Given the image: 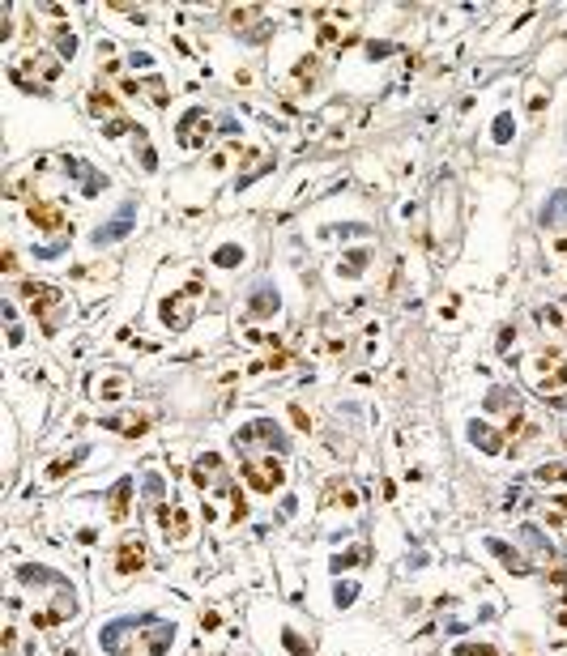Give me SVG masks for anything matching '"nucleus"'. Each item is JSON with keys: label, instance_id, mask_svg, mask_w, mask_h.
Wrapping results in <instances>:
<instances>
[{"label": "nucleus", "instance_id": "1", "mask_svg": "<svg viewBox=\"0 0 567 656\" xmlns=\"http://www.w3.org/2000/svg\"><path fill=\"white\" fill-rule=\"evenodd\" d=\"M282 477H286L282 461H273L269 452H243V482L252 490H278Z\"/></svg>", "mask_w": 567, "mask_h": 656}, {"label": "nucleus", "instance_id": "2", "mask_svg": "<svg viewBox=\"0 0 567 656\" xmlns=\"http://www.w3.org/2000/svg\"><path fill=\"white\" fill-rule=\"evenodd\" d=\"M21 294L30 298V307H35V316L43 320L47 333H56V328H60V311H64V294H60L56 286H47V282H26V286H21Z\"/></svg>", "mask_w": 567, "mask_h": 656}, {"label": "nucleus", "instance_id": "3", "mask_svg": "<svg viewBox=\"0 0 567 656\" xmlns=\"http://www.w3.org/2000/svg\"><path fill=\"white\" fill-rule=\"evenodd\" d=\"M201 298V282H188L184 290H175L166 302H162V324L166 328H184L192 320V302Z\"/></svg>", "mask_w": 567, "mask_h": 656}, {"label": "nucleus", "instance_id": "4", "mask_svg": "<svg viewBox=\"0 0 567 656\" xmlns=\"http://www.w3.org/2000/svg\"><path fill=\"white\" fill-rule=\"evenodd\" d=\"M133 226H137V205H133V200H124V209H119L107 226H98V231L90 235V243H94V247H107V243H115V239H124Z\"/></svg>", "mask_w": 567, "mask_h": 656}, {"label": "nucleus", "instance_id": "5", "mask_svg": "<svg viewBox=\"0 0 567 656\" xmlns=\"http://www.w3.org/2000/svg\"><path fill=\"white\" fill-rule=\"evenodd\" d=\"M205 133H209V119H205V111H201V107H192V111L175 124V141H180L184 149H196Z\"/></svg>", "mask_w": 567, "mask_h": 656}, {"label": "nucleus", "instance_id": "6", "mask_svg": "<svg viewBox=\"0 0 567 656\" xmlns=\"http://www.w3.org/2000/svg\"><path fill=\"white\" fill-rule=\"evenodd\" d=\"M154 622V614H145V618H119V622H107L103 630H98V648L103 652H119V639H124V630H133V626H150Z\"/></svg>", "mask_w": 567, "mask_h": 656}, {"label": "nucleus", "instance_id": "7", "mask_svg": "<svg viewBox=\"0 0 567 656\" xmlns=\"http://www.w3.org/2000/svg\"><path fill=\"white\" fill-rule=\"evenodd\" d=\"M541 226H550V231L567 226V188H559V192L546 196V205H541Z\"/></svg>", "mask_w": 567, "mask_h": 656}, {"label": "nucleus", "instance_id": "8", "mask_svg": "<svg viewBox=\"0 0 567 656\" xmlns=\"http://www.w3.org/2000/svg\"><path fill=\"white\" fill-rule=\"evenodd\" d=\"M248 311L252 316H273L278 311V290L273 286H256L252 298H248Z\"/></svg>", "mask_w": 567, "mask_h": 656}, {"label": "nucleus", "instance_id": "9", "mask_svg": "<svg viewBox=\"0 0 567 656\" xmlns=\"http://www.w3.org/2000/svg\"><path fill=\"white\" fill-rule=\"evenodd\" d=\"M486 550H490V554H499V563H503V567H512L516 575H525V571H529V563H525V559H521V554H516L512 546H503L499 537H490V541H486Z\"/></svg>", "mask_w": 567, "mask_h": 656}, {"label": "nucleus", "instance_id": "10", "mask_svg": "<svg viewBox=\"0 0 567 656\" xmlns=\"http://www.w3.org/2000/svg\"><path fill=\"white\" fill-rule=\"evenodd\" d=\"M30 222L43 226V231H64V222H60V209H56V205H30Z\"/></svg>", "mask_w": 567, "mask_h": 656}, {"label": "nucleus", "instance_id": "11", "mask_svg": "<svg viewBox=\"0 0 567 656\" xmlns=\"http://www.w3.org/2000/svg\"><path fill=\"white\" fill-rule=\"evenodd\" d=\"M141 563H145V546H141V541H124V550H119V563H115V567L128 575V571H137Z\"/></svg>", "mask_w": 567, "mask_h": 656}, {"label": "nucleus", "instance_id": "12", "mask_svg": "<svg viewBox=\"0 0 567 656\" xmlns=\"http://www.w3.org/2000/svg\"><path fill=\"white\" fill-rule=\"evenodd\" d=\"M470 439H474L482 452H490V456L499 452V435H495V431H486V422H474V426H470Z\"/></svg>", "mask_w": 567, "mask_h": 656}, {"label": "nucleus", "instance_id": "13", "mask_svg": "<svg viewBox=\"0 0 567 656\" xmlns=\"http://www.w3.org/2000/svg\"><path fill=\"white\" fill-rule=\"evenodd\" d=\"M128 494H133V477H124V482L115 486V494H111V516H115V520H124V512H128Z\"/></svg>", "mask_w": 567, "mask_h": 656}, {"label": "nucleus", "instance_id": "14", "mask_svg": "<svg viewBox=\"0 0 567 656\" xmlns=\"http://www.w3.org/2000/svg\"><path fill=\"white\" fill-rule=\"evenodd\" d=\"M17 575L26 579V584H64V579L56 571H47V567H17Z\"/></svg>", "mask_w": 567, "mask_h": 656}, {"label": "nucleus", "instance_id": "15", "mask_svg": "<svg viewBox=\"0 0 567 656\" xmlns=\"http://www.w3.org/2000/svg\"><path fill=\"white\" fill-rule=\"evenodd\" d=\"M171 639H175V630H171L166 622H154V630H150V652L162 656V652L171 648Z\"/></svg>", "mask_w": 567, "mask_h": 656}, {"label": "nucleus", "instance_id": "16", "mask_svg": "<svg viewBox=\"0 0 567 656\" xmlns=\"http://www.w3.org/2000/svg\"><path fill=\"white\" fill-rule=\"evenodd\" d=\"M239 260H243V247H235V243H227V247L213 251V264H218V269H235Z\"/></svg>", "mask_w": 567, "mask_h": 656}, {"label": "nucleus", "instance_id": "17", "mask_svg": "<svg viewBox=\"0 0 567 656\" xmlns=\"http://www.w3.org/2000/svg\"><path fill=\"white\" fill-rule=\"evenodd\" d=\"M521 537H525V541H529V546H533V550L541 554V559H555V550H550V541L541 537V533H537L533 524H525V528H521Z\"/></svg>", "mask_w": 567, "mask_h": 656}, {"label": "nucleus", "instance_id": "18", "mask_svg": "<svg viewBox=\"0 0 567 656\" xmlns=\"http://www.w3.org/2000/svg\"><path fill=\"white\" fill-rule=\"evenodd\" d=\"M367 260H372V251H367V247H358V251H350V260L341 264V273H346V277H358Z\"/></svg>", "mask_w": 567, "mask_h": 656}, {"label": "nucleus", "instance_id": "19", "mask_svg": "<svg viewBox=\"0 0 567 656\" xmlns=\"http://www.w3.org/2000/svg\"><path fill=\"white\" fill-rule=\"evenodd\" d=\"M90 111H94L98 119H103V115H115V103H111V98H103V94L94 90V94H90Z\"/></svg>", "mask_w": 567, "mask_h": 656}, {"label": "nucleus", "instance_id": "20", "mask_svg": "<svg viewBox=\"0 0 567 656\" xmlns=\"http://www.w3.org/2000/svg\"><path fill=\"white\" fill-rule=\"evenodd\" d=\"M162 494H166L162 477H158V473H150V477H145V499H150V503H162Z\"/></svg>", "mask_w": 567, "mask_h": 656}, {"label": "nucleus", "instance_id": "21", "mask_svg": "<svg viewBox=\"0 0 567 656\" xmlns=\"http://www.w3.org/2000/svg\"><path fill=\"white\" fill-rule=\"evenodd\" d=\"M282 639H286V648H290L294 656H311V644H303L299 635H294V630H282Z\"/></svg>", "mask_w": 567, "mask_h": 656}, {"label": "nucleus", "instance_id": "22", "mask_svg": "<svg viewBox=\"0 0 567 656\" xmlns=\"http://www.w3.org/2000/svg\"><path fill=\"white\" fill-rule=\"evenodd\" d=\"M495 141H499V145L512 141V115H499V119H495Z\"/></svg>", "mask_w": 567, "mask_h": 656}, {"label": "nucleus", "instance_id": "23", "mask_svg": "<svg viewBox=\"0 0 567 656\" xmlns=\"http://www.w3.org/2000/svg\"><path fill=\"white\" fill-rule=\"evenodd\" d=\"M98 392H103L107 401L119 396V392H124V375H111V380H103V388H98Z\"/></svg>", "mask_w": 567, "mask_h": 656}, {"label": "nucleus", "instance_id": "24", "mask_svg": "<svg viewBox=\"0 0 567 656\" xmlns=\"http://www.w3.org/2000/svg\"><path fill=\"white\" fill-rule=\"evenodd\" d=\"M354 592H358L354 584H337V597H333V601L341 605V610H346V605H354Z\"/></svg>", "mask_w": 567, "mask_h": 656}, {"label": "nucleus", "instance_id": "25", "mask_svg": "<svg viewBox=\"0 0 567 656\" xmlns=\"http://www.w3.org/2000/svg\"><path fill=\"white\" fill-rule=\"evenodd\" d=\"M354 563H363V550H346L341 559H333V567L341 571V567H354Z\"/></svg>", "mask_w": 567, "mask_h": 656}, {"label": "nucleus", "instance_id": "26", "mask_svg": "<svg viewBox=\"0 0 567 656\" xmlns=\"http://www.w3.org/2000/svg\"><path fill=\"white\" fill-rule=\"evenodd\" d=\"M541 482H555V477H567V465H550V469H537Z\"/></svg>", "mask_w": 567, "mask_h": 656}]
</instances>
